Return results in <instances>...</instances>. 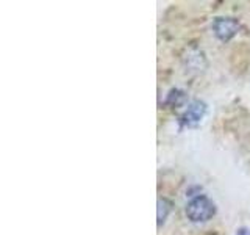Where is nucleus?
<instances>
[{"mask_svg":"<svg viewBox=\"0 0 250 235\" xmlns=\"http://www.w3.org/2000/svg\"><path fill=\"white\" fill-rule=\"evenodd\" d=\"M207 113V104L203 100H192L188 108L180 116V125L182 127H194L197 125Z\"/></svg>","mask_w":250,"mask_h":235,"instance_id":"nucleus-3","label":"nucleus"},{"mask_svg":"<svg viewBox=\"0 0 250 235\" xmlns=\"http://www.w3.org/2000/svg\"><path fill=\"white\" fill-rule=\"evenodd\" d=\"M211 28H213L214 36L219 39V41L227 43L230 41L231 38H234L238 35V31L241 28L239 22L234 18H225V16H219L211 24Z\"/></svg>","mask_w":250,"mask_h":235,"instance_id":"nucleus-2","label":"nucleus"},{"mask_svg":"<svg viewBox=\"0 0 250 235\" xmlns=\"http://www.w3.org/2000/svg\"><path fill=\"white\" fill-rule=\"evenodd\" d=\"M170 209H172V204L167 199H164V198L158 199V226H161L164 221H166Z\"/></svg>","mask_w":250,"mask_h":235,"instance_id":"nucleus-4","label":"nucleus"},{"mask_svg":"<svg viewBox=\"0 0 250 235\" xmlns=\"http://www.w3.org/2000/svg\"><path fill=\"white\" fill-rule=\"evenodd\" d=\"M236 235H250V229H247V227H239L236 231Z\"/></svg>","mask_w":250,"mask_h":235,"instance_id":"nucleus-7","label":"nucleus"},{"mask_svg":"<svg viewBox=\"0 0 250 235\" xmlns=\"http://www.w3.org/2000/svg\"><path fill=\"white\" fill-rule=\"evenodd\" d=\"M189 57H188V66L189 68H194V69H200L202 65H200V61L205 63V58H203V53L200 50H195V55H192L191 52L188 53Z\"/></svg>","mask_w":250,"mask_h":235,"instance_id":"nucleus-6","label":"nucleus"},{"mask_svg":"<svg viewBox=\"0 0 250 235\" xmlns=\"http://www.w3.org/2000/svg\"><path fill=\"white\" fill-rule=\"evenodd\" d=\"M183 100H185V93H183V91H180V90H172V91H169L167 97H166V105L178 107Z\"/></svg>","mask_w":250,"mask_h":235,"instance_id":"nucleus-5","label":"nucleus"},{"mask_svg":"<svg viewBox=\"0 0 250 235\" xmlns=\"http://www.w3.org/2000/svg\"><path fill=\"white\" fill-rule=\"evenodd\" d=\"M186 216L192 223H207L216 215V204L207 194L192 198L186 206Z\"/></svg>","mask_w":250,"mask_h":235,"instance_id":"nucleus-1","label":"nucleus"}]
</instances>
